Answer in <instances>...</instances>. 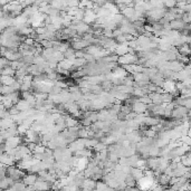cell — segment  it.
Wrapping results in <instances>:
<instances>
[{
    "label": "cell",
    "instance_id": "1",
    "mask_svg": "<svg viewBox=\"0 0 191 191\" xmlns=\"http://www.w3.org/2000/svg\"><path fill=\"white\" fill-rule=\"evenodd\" d=\"M131 109H132L133 113H135L136 115H141V114H144V113L147 112V105H144L143 103L136 101L135 103L131 106Z\"/></svg>",
    "mask_w": 191,
    "mask_h": 191
},
{
    "label": "cell",
    "instance_id": "2",
    "mask_svg": "<svg viewBox=\"0 0 191 191\" xmlns=\"http://www.w3.org/2000/svg\"><path fill=\"white\" fill-rule=\"evenodd\" d=\"M37 174L36 173H26V176L23 178V183H24L26 187H30V185H34L35 182L37 181Z\"/></svg>",
    "mask_w": 191,
    "mask_h": 191
},
{
    "label": "cell",
    "instance_id": "3",
    "mask_svg": "<svg viewBox=\"0 0 191 191\" xmlns=\"http://www.w3.org/2000/svg\"><path fill=\"white\" fill-rule=\"evenodd\" d=\"M130 174L133 176V179L135 180L136 182H138V181H140V180H142V178L144 176L143 170H142V169H139V168H132V169H131V172H130Z\"/></svg>",
    "mask_w": 191,
    "mask_h": 191
},
{
    "label": "cell",
    "instance_id": "4",
    "mask_svg": "<svg viewBox=\"0 0 191 191\" xmlns=\"http://www.w3.org/2000/svg\"><path fill=\"white\" fill-rule=\"evenodd\" d=\"M15 106H16V109H17L19 112H26V111H28V110L32 109L31 105H30L28 102H26L25 100H20Z\"/></svg>",
    "mask_w": 191,
    "mask_h": 191
},
{
    "label": "cell",
    "instance_id": "5",
    "mask_svg": "<svg viewBox=\"0 0 191 191\" xmlns=\"http://www.w3.org/2000/svg\"><path fill=\"white\" fill-rule=\"evenodd\" d=\"M0 78H1L2 85H5V86H11L12 84L16 82L15 76H1Z\"/></svg>",
    "mask_w": 191,
    "mask_h": 191
},
{
    "label": "cell",
    "instance_id": "6",
    "mask_svg": "<svg viewBox=\"0 0 191 191\" xmlns=\"http://www.w3.org/2000/svg\"><path fill=\"white\" fill-rule=\"evenodd\" d=\"M64 55V58L65 59H68V60H74L75 59V50L73 49L72 47H69L68 49H66L63 53Z\"/></svg>",
    "mask_w": 191,
    "mask_h": 191
},
{
    "label": "cell",
    "instance_id": "7",
    "mask_svg": "<svg viewBox=\"0 0 191 191\" xmlns=\"http://www.w3.org/2000/svg\"><path fill=\"white\" fill-rule=\"evenodd\" d=\"M1 76H15V71L10 66L1 69Z\"/></svg>",
    "mask_w": 191,
    "mask_h": 191
},
{
    "label": "cell",
    "instance_id": "8",
    "mask_svg": "<svg viewBox=\"0 0 191 191\" xmlns=\"http://www.w3.org/2000/svg\"><path fill=\"white\" fill-rule=\"evenodd\" d=\"M109 187L103 182V181H96L95 185V191H107Z\"/></svg>",
    "mask_w": 191,
    "mask_h": 191
},
{
    "label": "cell",
    "instance_id": "9",
    "mask_svg": "<svg viewBox=\"0 0 191 191\" xmlns=\"http://www.w3.org/2000/svg\"><path fill=\"white\" fill-rule=\"evenodd\" d=\"M106 147H106L105 144H103V143H101V142H98V143H97L96 145H95V147H93V150H94L96 153H100V152H102L103 150H106Z\"/></svg>",
    "mask_w": 191,
    "mask_h": 191
},
{
    "label": "cell",
    "instance_id": "10",
    "mask_svg": "<svg viewBox=\"0 0 191 191\" xmlns=\"http://www.w3.org/2000/svg\"><path fill=\"white\" fill-rule=\"evenodd\" d=\"M85 54L86 53L84 50H77V52H75V58H84Z\"/></svg>",
    "mask_w": 191,
    "mask_h": 191
},
{
    "label": "cell",
    "instance_id": "11",
    "mask_svg": "<svg viewBox=\"0 0 191 191\" xmlns=\"http://www.w3.org/2000/svg\"><path fill=\"white\" fill-rule=\"evenodd\" d=\"M0 57H1V46H0Z\"/></svg>",
    "mask_w": 191,
    "mask_h": 191
}]
</instances>
